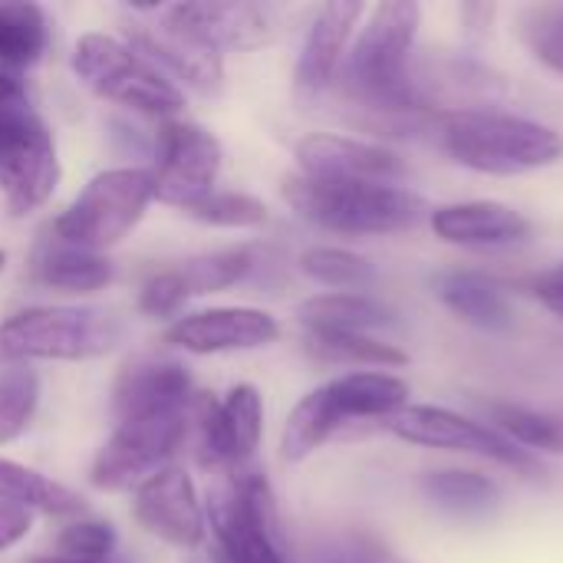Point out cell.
<instances>
[{"instance_id":"15","label":"cell","mask_w":563,"mask_h":563,"mask_svg":"<svg viewBox=\"0 0 563 563\" xmlns=\"http://www.w3.org/2000/svg\"><path fill=\"white\" fill-rule=\"evenodd\" d=\"M132 515L152 538L185 551L198 548L208 531L195 482L185 468L175 465H165L142 485H135Z\"/></svg>"},{"instance_id":"41","label":"cell","mask_w":563,"mask_h":563,"mask_svg":"<svg viewBox=\"0 0 563 563\" xmlns=\"http://www.w3.org/2000/svg\"><path fill=\"white\" fill-rule=\"evenodd\" d=\"M23 102H30L23 82L16 76H10V73L0 69V115L10 112V109H16V106H23Z\"/></svg>"},{"instance_id":"35","label":"cell","mask_w":563,"mask_h":563,"mask_svg":"<svg viewBox=\"0 0 563 563\" xmlns=\"http://www.w3.org/2000/svg\"><path fill=\"white\" fill-rule=\"evenodd\" d=\"M195 221L211 228H257L267 221V205L241 191H214L188 211Z\"/></svg>"},{"instance_id":"3","label":"cell","mask_w":563,"mask_h":563,"mask_svg":"<svg viewBox=\"0 0 563 563\" xmlns=\"http://www.w3.org/2000/svg\"><path fill=\"white\" fill-rule=\"evenodd\" d=\"M284 198L303 221L336 234H396L432 214L422 195L386 181H317L290 175Z\"/></svg>"},{"instance_id":"10","label":"cell","mask_w":563,"mask_h":563,"mask_svg":"<svg viewBox=\"0 0 563 563\" xmlns=\"http://www.w3.org/2000/svg\"><path fill=\"white\" fill-rule=\"evenodd\" d=\"M129 46L145 56L165 79H178L195 92H218L224 79V56L201 33L181 23L172 7H145L129 26Z\"/></svg>"},{"instance_id":"30","label":"cell","mask_w":563,"mask_h":563,"mask_svg":"<svg viewBox=\"0 0 563 563\" xmlns=\"http://www.w3.org/2000/svg\"><path fill=\"white\" fill-rule=\"evenodd\" d=\"M40 406V376L23 363H3L0 369V445L16 442Z\"/></svg>"},{"instance_id":"33","label":"cell","mask_w":563,"mask_h":563,"mask_svg":"<svg viewBox=\"0 0 563 563\" xmlns=\"http://www.w3.org/2000/svg\"><path fill=\"white\" fill-rule=\"evenodd\" d=\"M300 271L330 290L363 294L369 284H376V267L363 254L346 247H310L300 257Z\"/></svg>"},{"instance_id":"11","label":"cell","mask_w":563,"mask_h":563,"mask_svg":"<svg viewBox=\"0 0 563 563\" xmlns=\"http://www.w3.org/2000/svg\"><path fill=\"white\" fill-rule=\"evenodd\" d=\"M208 518L218 538L214 563H284L274 544L271 492L261 472H231V488L211 498Z\"/></svg>"},{"instance_id":"17","label":"cell","mask_w":563,"mask_h":563,"mask_svg":"<svg viewBox=\"0 0 563 563\" xmlns=\"http://www.w3.org/2000/svg\"><path fill=\"white\" fill-rule=\"evenodd\" d=\"M198 429L205 459L231 472L247 468L264 435V399L254 386H234L224 402L198 399Z\"/></svg>"},{"instance_id":"1","label":"cell","mask_w":563,"mask_h":563,"mask_svg":"<svg viewBox=\"0 0 563 563\" xmlns=\"http://www.w3.org/2000/svg\"><path fill=\"white\" fill-rule=\"evenodd\" d=\"M419 26L422 7L412 0H386L369 10V20L363 23L343 66L346 89L363 106L386 115H422L406 86Z\"/></svg>"},{"instance_id":"37","label":"cell","mask_w":563,"mask_h":563,"mask_svg":"<svg viewBox=\"0 0 563 563\" xmlns=\"http://www.w3.org/2000/svg\"><path fill=\"white\" fill-rule=\"evenodd\" d=\"M188 303V290L178 277V271H165L155 274L152 280H145L142 294H139V310L152 320H168L178 317V310Z\"/></svg>"},{"instance_id":"7","label":"cell","mask_w":563,"mask_h":563,"mask_svg":"<svg viewBox=\"0 0 563 563\" xmlns=\"http://www.w3.org/2000/svg\"><path fill=\"white\" fill-rule=\"evenodd\" d=\"M152 198V168L99 172L76 195V201L53 221V238L69 247L102 254L142 221Z\"/></svg>"},{"instance_id":"16","label":"cell","mask_w":563,"mask_h":563,"mask_svg":"<svg viewBox=\"0 0 563 563\" xmlns=\"http://www.w3.org/2000/svg\"><path fill=\"white\" fill-rule=\"evenodd\" d=\"M277 336H280L277 317L257 307H211V310L185 313L165 330V343L195 356L261 350L271 346Z\"/></svg>"},{"instance_id":"40","label":"cell","mask_w":563,"mask_h":563,"mask_svg":"<svg viewBox=\"0 0 563 563\" xmlns=\"http://www.w3.org/2000/svg\"><path fill=\"white\" fill-rule=\"evenodd\" d=\"M327 563H389L373 544L366 541H343L336 544L330 554H327Z\"/></svg>"},{"instance_id":"26","label":"cell","mask_w":563,"mask_h":563,"mask_svg":"<svg viewBox=\"0 0 563 563\" xmlns=\"http://www.w3.org/2000/svg\"><path fill=\"white\" fill-rule=\"evenodd\" d=\"M0 505H13L23 511H43V515H82L79 495H73L66 485L40 475L36 468H26L3 455H0Z\"/></svg>"},{"instance_id":"18","label":"cell","mask_w":563,"mask_h":563,"mask_svg":"<svg viewBox=\"0 0 563 563\" xmlns=\"http://www.w3.org/2000/svg\"><path fill=\"white\" fill-rule=\"evenodd\" d=\"M300 175L317 181H386L396 185L406 175L402 158L376 142L313 132L303 135L294 148Z\"/></svg>"},{"instance_id":"42","label":"cell","mask_w":563,"mask_h":563,"mask_svg":"<svg viewBox=\"0 0 563 563\" xmlns=\"http://www.w3.org/2000/svg\"><path fill=\"white\" fill-rule=\"evenodd\" d=\"M30 563H92V561H73V558H59V554H46V558H36Z\"/></svg>"},{"instance_id":"39","label":"cell","mask_w":563,"mask_h":563,"mask_svg":"<svg viewBox=\"0 0 563 563\" xmlns=\"http://www.w3.org/2000/svg\"><path fill=\"white\" fill-rule=\"evenodd\" d=\"M534 297L563 320V267H554L534 280Z\"/></svg>"},{"instance_id":"5","label":"cell","mask_w":563,"mask_h":563,"mask_svg":"<svg viewBox=\"0 0 563 563\" xmlns=\"http://www.w3.org/2000/svg\"><path fill=\"white\" fill-rule=\"evenodd\" d=\"M122 323L96 307H30L0 323V363H76L115 350Z\"/></svg>"},{"instance_id":"20","label":"cell","mask_w":563,"mask_h":563,"mask_svg":"<svg viewBox=\"0 0 563 563\" xmlns=\"http://www.w3.org/2000/svg\"><path fill=\"white\" fill-rule=\"evenodd\" d=\"M363 13L366 7L360 0H336L317 10L294 69V82L303 96H320L336 79V69L346 56V43Z\"/></svg>"},{"instance_id":"19","label":"cell","mask_w":563,"mask_h":563,"mask_svg":"<svg viewBox=\"0 0 563 563\" xmlns=\"http://www.w3.org/2000/svg\"><path fill=\"white\" fill-rule=\"evenodd\" d=\"M172 13L218 49H257L280 30V10L254 0H198L172 3Z\"/></svg>"},{"instance_id":"21","label":"cell","mask_w":563,"mask_h":563,"mask_svg":"<svg viewBox=\"0 0 563 563\" xmlns=\"http://www.w3.org/2000/svg\"><path fill=\"white\" fill-rule=\"evenodd\" d=\"M435 238L455 247H511L531 238V221L505 201H455L429 214Z\"/></svg>"},{"instance_id":"25","label":"cell","mask_w":563,"mask_h":563,"mask_svg":"<svg viewBox=\"0 0 563 563\" xmlns=\"http://www.w3.org/2000/svg\"><path fill=\"white\" fill-rule=\"evenodd\" d=\"M36 277L40 284L63 290V294H96L112 280V264L102 254L53 241V244H43L36 257Z\"/></svg>"},{"instance_id":"6","label":"cell","mask_w":563,"mask_h":563,"mask_svg":"<svg viewBox=\"0 0 563 563\" xmlns=\"http://www.w3.org/2000/svg\"><path fill=\"white\" fill-rule=\"evenodd\" d=\"M73 73L99 99L119 102L145 115H175L185 106L181 89L165 79L145 56H139L125 40L109 33H82L73 49Z\"/></svg>"},{"instance_id":"8","label":"cell","mask_w":563,"mask_h":563,"mask_svg":"<svg viewBox=\"0 0 563 563\" xmlns=\"http://www.w3.org/2000/svg\"><path fill=\"white\" fill-rule=\"evenodd\" d=\"M59 185L56 142L30 102L0 115V191L13 214H30Z\"/></svg>"},{"instance_id":"23","label":"cell","mask_w":563,"mask_h":563,"mask_svg":"<svg viewBox=\"0 0 563 563\" xmlns=\"http://www.w3.org/2000/svg\"><path fill=\"white\" fill-rule=\"evenodd\" d=\"M435 294L445 303L449 313H455L462 323L478 327V330H511L515 327V310L508 294L485 274L478 271H449L435 280Z\"/></svg>"},{"instance_id":"9","label":"cell","mask_w":563,"mask_h":563,"mask_svg":"<svg viewBox=\"0 0 563 563\" xmlns=\"http://www.w3.org/2000/svg\"><path fill=\"white\" fill-rule=\"evenodd\" d=\"M185 432H188V409L119 419L92 462L89 482L102 492L142 485L148 475L165 468V462L185 442Z\"/></svg>"},{"instance_id":"36","label":"cell","mask_w":563,"mask_h":563,"mask_svg":"<svg viewBox=\"0 0 563 563\" xmlns=\"http://www.w3.org/2000/svg\"><path fill=\"white\" fill-rule=\"evenodd\" d=\"M59 558H73V561H92L102 563L112 548H115V531L112 525L106 521H92V518H82V521H73L63 534H59Z\"/></svg>"},{"instance_id":"28","label":"cell","mask_w":563,"mask_h":563,"mask_svg":"<svg viewBox=\"0 0 563 563\" xmlns=\"http://www.w3.org/2000/svg\"><path fill=\"white\" fill-rule=\"evenodd\" d=\"M46 49V13L36 3H0V66H33Z\"/></svg>"},{"instance_id":"14","label":"cell","mask_w":563,"mask_h":563,"mask_svg":"<svg viewBox=\"0 0 563 563\" xmlns=\"http://www.w3.org/2000/svg\"><path fill=\"white\" fill-rule=\"evenodd\" d=\"M406 86L422 112L442 109L449 112H478L482 106H495L505 99L508 86L505 79L465 56H429V59H409Z\"/></svg>"},{"instance_id":"27","label":"cell","mask_w":563,"mask_h":563,"mask_svg":"<svg viewBox=\"0 0 563 563\" xmlns=\"http://www.w3.org/2000/svg\"><path fill=\"white\" fill-rule=\"evenodd\" d=\"M307 353L317 363L330 366H369V369H399L409 363V356L383 340H373L369 333H333V336H307Z\"/></svg>"},{"instance_id":"4","label":"cell","mask_w":563,"mask_h":563,"mask_svg":"<svg viewBox=\"0 0 563 563\" xmlns=\"http://www.w3.org/2000/svg\"><path fill=\"white\" fill-rule=\"evenodd\" d=\"M409 396H412L409 383L396 373L360 369V373L336 376L317 386L313 393H307L294 406L280 435V455L284 462H303L340 426L353 419H389L409 406Z\"/></svg>"},{"instance_id":"12","label":"cell","mask_w":563,"mask_h":563,"mask_svg":"<svg viewBox=\"0 0 563 563\" xmlns=\"http://www.w3.org/2000/svg\"><path fill=\"white\" fill-rule=\"evenodd\" d=\"M386 429L409 445L419 449H445V452H465L478 459H492L498 465L518 468V472H534V459L508 442L498 429L478 426L468 416L445 409V406H406L396 416L386 419Z\"/></svg>"},{"instance_id":"2","label":"cell","mask_w":563,"mask_h":563,"mask_svg":"<svg viewBox=\"0 0 563 563\" xmlns=\"http://www.w3.org/2000/svg\"><path fill=\"white\" fill-rule=\"evenodd\" d=\"M439 142L452 162L498 178L551 168L563 158V135L558 129L498 109L442 115Z\"/></svg>"},{"instance_id":"29","label":"cell","mask_w":563,"mask_h":563,"mask_svg":"<svg viewBox=\"0 0 563 563\" xmlns=\"http://www.w3.org/2000/svg\"><path fill=\"white\" fill-rule=\"evenodd\" d=\"M251 271H254L251 247H224L214 254L191 257L185 267H178V277H181L188 297H205V294H221V290L241 284Z\"/></svg>"},{"instance_id":"32","label":"cell","mask_w":563,"mask_h":563,"mask_svg":"<svg viewBox=\"0 0 563 563\" xmlns=\"http://www.w3.org/2000/svg\"><path fill=\"white\" fill-rule=\"evenodd\" d=\"M498 432L525 445V452H554L563 455V416L561 412H541V409H525V406H492Z\"/></svg>"},{"instance_id":"24","label":"cell","mask_w":563,"mask_h":563,"mask_svg":"<svg viewBox=\"0 0 563 563\" xmlns=\"http://www.w3.org/2000/svg\"><path fill=\"white\" fill-rule=\"evenodd\" d=\"M393 310L369 297L353 290H333L317 294L297 307V320L307 327V336H333V333H369L393 323Z\"/></svg>"},{"instance_id":"34","label":"cell","mask_w":563,"mask_h":563,"mask_svg":"<svg viewBox=\"0 0 563 563\" xmlns=\"http://www.w3.org/2000/svg\"><path fill=\"white\" fill-rule=\"evenodd\" d=\"M518 36L538 63L563 76V3H534L518 13Z\"/></svg>"},{"instance_id":"43","label":"cell","mask_w":563,"mask_h":563,"mask_svg":"<svg viewBox=\"0 0 563 563\" xmlns=\"http://www.w3.org/2000/svg\"><path fill=\"white\" fill-rule=\"evenodd\" d=\"M3 264H7V254L0 251V271H3Z\"/></svg>"},{"instance_id":"31","label":"cell","mask_w":563,"mask_h":563,"mask_svg":"<svg viewBox=\"0 0 563 563\" xmlns=\"http://www.w3.org/2000/svg\"><path fill=\"white\" fill-rule=\"evenodd\" d=\"M422 488L439 508H445L452 515H478L498 498V485L492 478H485L478 472H462V468L429 472Z\"/></svg>"},{"instance_id":"22","label":"cell","mask_w":563,"mask_h":563,"mask_svg":"<svg viewBox=\"0 0 563 563\" xmlns=\"http://www.w3.org/2000/svg\"><path fill=\"white\" fill-rule=\"evenodd\" d=\"M191 406V379L181 363L172 360H139L129 363L112 389V416H145V412H172Z\"/></svg>"},{"instance_id":"13","label":"cell","mask_w":563,"mask_h":563,"mask_svg":"<svg viewBox=\"0 0 563 563\" xmlns=\"http://www.w3.org/2000/svg\"><path fill=\"white\" fill-rule=\"evenodd\" d=\"M221 172V142L195 122H165L158 132V165L152 168L155 198L191 211L208 195Z\"/></svg>"},{"instance_id":"38","label":"cell","mask_w":563,"mask_h":563,"mask_svg":"<svg viewBox=\"0 0 563 563\" xmlns=\"http://www.w3.org/2000/svg\"><path fill=\"white\" fill-rule=\"evenodd\" d=\"M33 528V515L13 505H0V551L16 548Z\"/></svg>"}]
</instances>
